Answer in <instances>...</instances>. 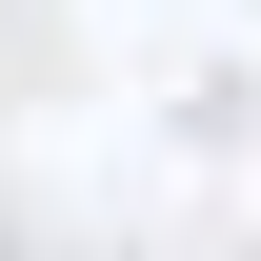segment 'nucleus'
<instances>
[]
</instances>
